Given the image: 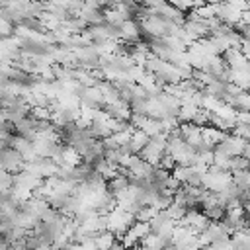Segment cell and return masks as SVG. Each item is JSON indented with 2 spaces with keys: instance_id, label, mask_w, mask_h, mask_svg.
I'll return each mask as SVG.
<instances>
[{
  "instance_id": "cell-5",
  "label": "cell",
  "mask_w": 250,
  "mask_h": 250,
  "mask_svg": "<svg viewBox=\"0 0 250 250\" xmlns=\"http://www.w3.org/2000/svg\"><path fill=\"white\" fill-rule=\"evenodd\" d=\"M242 154H244V156H246V158L250 160V141H248V143L244 145V150H242Z\"/></svg>"
},
{
  "instance_id": "cell-4",
  "label": "cell",
  "mask_w": 250,
  "mask_h": 250,
  "mask_svg": "<svg viewBox=\"0 0 250 250\" xmlns=\"http://www.w3.org/2000/svg\"><path fill=\"white\" fill-rule=\"evenodd\" d=\"M232 182H234L242 191H250V170L232 172Z\"/></svg>"
},
{
  "instance_id": "cell-1",
  "label": "cell",
  "mask_w": 250,
  "mask_h": 250,
  "mask_svg": "<svg viewBox=\"0 0 250 250\" xmlns=\"http://www.w3.org/2000/svg\"><path fill=\"white\" fill-rule=\"evenodd\" d=\"M135 221H137V219H135V215H133L131 211H127V209L115 205V207L107 213V230H111V232L119 238V236H123V234L131 229V225H133Z\"/></svg>"
},
{
  "instance_id": "cell-2",
  "label": "cell",
  "mask_w": 250,
  "mask_h": 250,
  "mask_svg": "<svg viewBox=\"0 0 250 250\" xmlns=\"http://www.w3.org/2000/svg\"><path fill=\"white\" fill-rule=\"evenodd\" d=\"M148 141H150V137H148L143 129H135L133 135H131V141H129L131 152H133V154H141V150L148 145Z\"/></svg>"
},
{
  "instance_id": "cell-3",
  "label": "cell",
  "mask_w": 250,
  "mask_h": 250,
  "mask_svg": "<svg viewBox=\"0 0 250 250\" xmlns=\"http://www.w3.org/2000/svg\"><path fill=\"white\" fill-rule=\"evenodd\" d=\"M117 236L111 230H102L98 234H94V242H96V250H109L115 244Z\"/></svg>"
}]
</instances>
